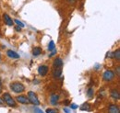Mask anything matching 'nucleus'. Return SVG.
Listing matches in <instances>:
<instances>
[{"mask_svg":"<svg viewBox=\"0 0 120 113\" xmlns=\"http://www.w3.org/2000/svg\"><path fill=\"white\" fill-rule=\"evenodd\" d=\"M58 99H59V96H58L57 94H53V95H51V97H50V103H51V105H53V106L56 105Z\"/></svg>","mask_w":120,"mask_h":113,"instance_id":"8","label":"nucleus"},{"mask_svg":"<svg viewBox=\"0 0 120 113\" xmlns=\"http://www.w3.org/2000/svg\"><path fill=\"white\" fill-rule=\"evenodd\" d=\"M120 67L119 66H117V67H116V74H117V75H119V74H120Z\"/></svg>","mask_w":120,"mask_h":113,"instance_id":"24","label":"nucleus"},{"mask_svg":"<svg viewBox=\"0 0 120 113\" xmlns=\"http://www.w3.org/2000/svg\"><path fill=\"white\" fill-rule=\"evenodd\" d=\"M46 112H58V110L57 109H46Z\"/></svg>","mask_w":120,"mask_h":113,"instance_id":"20","label":"nucleus"},{"mask_svg":"<svg viewBox=\"0 0 120 113\" xmlns=\"http://www.w3.org/2000/svg\"><path fill=\"white\" fill-rule=\"evenodd\" d=\"M114 77H115V73L111 70H106L105 73H104V75H103L104 80L106 81V82L112 81V80L114 79Z\"/></svg>","mask_w":120,"mask_h":113,"instance_id":"4","label":"nucleus"},{"mask_svg":"<svg viewBox=\"0 0 120 113\" xmlns=\"http://www.w3.org/2000/svg\"><path fill=\"white\" fill-rule=\"evenodd\" d=\"M70 102H69V100H65V102H64V104L65 105H68Z\"/></svg>","mask_w":120,"mask_h":113,"instance_id":"27","label":"nucleus"},{"mask_svg":"<svg viewBox=\"0 0 120 113\" xmlns=\"http://www.w3.org/2000/svg\"><path fill=\"white\" fill-rule=\"evenodd\" d=\"M14 21H15V23L18 25V26H19L20 28H23L24 27V24L20 21V20H19V19H14Z\"/></svg>","mask_w":120,"mask_h":113,"instance_id":"19","label":"nucleus"},{"mask_svg":"<svg viewBox=\"0 0 120 113\" xmlns=\"http://www.w3.org/2000/svg\"><path fill=\"white\" fill-rule=\"evenodd\" d=\"M17 101L18 102H19L20 104H29L30 103V101H29V99L27 97H25V96H18L17 97Z\"/></svg>","mask_w":120,"mask_h":113,"instance_id":"6","label":"nucleus"},{"mask_svg":"<svg viewBox=\"0 0 120 113\" xmlns=\"http://www.w3.org/2000/svg\"><path fill=\"white\" fill-rule=\"evenodd\" d=\"M16 30L20 31V30H21V28H19V26H17V27H16Z\"/></svg>","mask_w":120,"mask_h":113,"instance_id":"28","label":"nucleus"},{"mask_svg":"<svg viewBox=\"0 0 120 113\" xmlns=\"http://www.w3.org/2000/svg\"><path fill=\"white\" fill-rule=\"evenodd\" d=\"M35 112H43V110L42 109H38L37 108H34V109H33Z\"/></svg>","mask_w":120,"mask_h":113,"instance_id":"23","label":"nucleus"},{"mask_svg":"<svg viewBox=\"0 0 120 113\" xmlns=\"http://www.w3.org/2000/svg\"><path fill=\"white\" fill-rule=\"evenodd\" d=\"M0 59H1V53H0Z\"/></svg>","mask_w":120,"mask_h":113,"instance_id":"31","label":"nucleus"},{"mask_svg":"<svg viewBox=\"0 0 120 113\" xmlns=\"http://www.w3.org/2000/svg\"><path fill=\"white\" fill-rule=\"evenodd\" d=\"M61 74H62V70H61V68H56V70L54 71L53 75H54V77L57 78V77H59L60 75H61Z\"/></svg>","mask_w":120,"mask_h":113,"instance_id":"14","label":"nucleus"},{"mask_svg":"<svg viewBox=\"0 0 120 113\" xmlns=\"http://www.w3.org/2000/svg\"><path fill=\"white\" fill-rule=\"evenodd\" d=\"M3 100H4V102H5L8 107H11V108H12V107H16V101L8 93L3 94Z\"/></svg>","mask_w":120,"mask_h":113,"instance_id":"2","label":"nucleus"},{"mask_svg":"<svg viewBox=\"0 0 120 113\" xmlns=\"http://www.w3.org/2000/svg\"><path fill=\"white\" fill-rule=\"evenodd\" d=\"M87 95H88V97L91 99V98H93V95H94V91H93V88H89L88 89V91H87Z\"/></svg>","mask_w":120,"mask_h":113,"instance_id":"18","label":"nucleus"},{"mask_svg":"<svg viewBox=\"0 0 120 113\" xmlns=\"http://www.w3.org/2000/svg\"><path fill=\"white\" fill-rule=\"evenodd\" d=\"M48 73V67L46 65H41L38 67V74L42 76L46 75V74Z\"/></svg>","mask_w":120,"mask_h":113,"instance_id":"5","label":"nucleus"},{"mask_svg":"<svg viewBox=\"0 0 120 113\" xmlns=\"http://www.w3.org/2000/svg\"><path fill=\"white\" fill-rule=\"evenodd\" d=\"M70 108L73 109H78V106L76 104H70Z\"/></svg>","mask_w":120,"mask_h":113,"instance_id":"22","label":"nucleus"},{"mask_svg":"<svg viewBox=\"0 0 120 113\" xmlns=\"http://www.w3.org/2000/svg\"><path fill=\"white\" fill-rule=\"evenodd\" d=\"M0 92H1V89H0Z\"/></svg>","mask_w":120,"mask_h":113,"instance_id":"32","label":"nucleus"},{"mask_svg":"<svg viewBox=\"0 0 120 113\" xmlns=\"http://www.w3.org/2000/svg\"><path fill=\"white\" fill-rule=\"evenodd\" d=\"M55 48H56V44H55V42H54L53 41H51V42H49V45H48V50H49V52L54 51Z\"/></svg>","mask_w":120,"mask_h":113,"instance_id":"17","label":"nucleus"},{"mask_svg":"<svg viewBox=\"0 0 120 113\" xmlns=\"http://www.w3.org/2000/svg\"><path fill=\"white\" fill-rule=\"evenodd\" d=\"M110 95H111V97L114 99H119V92L117 90H116V89L112 90L111 93H110Z\"/></svg>","mask_w":120,"mask_h":113,"instance_id":"12","label":"nucleus"},{"mask_svg":"<svg viewBox=\"0 0 120 113\" xmlns=\"http://www.w3.org/2000/svg\"><path fill=\"white\" fill-rule=\"evenodd\" d=\"M113 57H114L116 60L119 61L120 60V49H117V50L113 53Z\"/></svg>","mask_w":120,"mask_h":113,"instance_id":"16","label":"nucleus"},{"mask_svg":"<svg viewBox=\"0 0 120 113\" xmlns=\"http://www.w3.org/2000/svg\"><path fill=\"white\" fill-rule=\"evenodd\" d=\"M3 18H4V20H5V23H6L8 26H12V25H13V20L11 19V18L7 14V13L4 14Z\"/></svg>","mask_w":120,"mask_h":113,"instance_id":"9","label":"nucleus"},{"mask_svg":"<svg viewBox=\"0 0 120 113\" xmlns=\"http://www.w3.org/2000/svg\"><path fill=\"white\" fill-rule=\"evenodd\" d=\"M28 99H29V101L31 104H33L35 106H39L40 105V101H39V99L37 98L36 94L34 92H32V91H30L28 93Z\"/></svg>","mask_w":120,"mask_h":113,"instance_id":"3","label":"nucleus"},{"mask_svg":"<svg viewBox=\"0 0 120 113\" xmlns=\"http://www.w3.org/2000/svg\"><path fill=\"white\" fill-rule=\"evenodd\" d=\"M80 109L81 110H90V106L89 103H84L80 106Z\"/></svg>","mask_w":120,"mask_h":113,"instance_id":"15","label":"nucleus"},{"mask_svg":"<svg viewBox=\"0 0 120 113\" xmlns=\"http://www.w3.org/2000/svg\"><path fill=\"white\" fill-rule=\"evenodd\" d=\"M10 89L15 93H22L25 90V86L19 82H14L10 84Z\"/></svg>","mask_w":120,"mask_h":113,"instance_id":"1","label":"nucleus"},{"mask_svg":"<svg viewBox=\"0 0 120 113\" xmlns=\"http://www.w3.org/2000/svg\"><path fill=\"white\" fill-rule=\"evenodd\" d=\"M4 104H5L4 100H3L2 99H0V107H1V106H4Z\"/></svg>","mask_w":120,"mask_h":113,"instance_id":"25","label":"nucleus"},{"mask_svg":"<svg viewBox=\"0 0 120 113\" xmlns=\"http://www.w3.org/2000/svg\"><path fill=\"white\" fill-rule=\"evenodd\" d=\"M64 110H65V111H66V112H69V110H68V109H64Z\"/></svg>","mask_w":120,"mask_h":113,"instance_id":"29","label":"nucleus"},{"mask_svg":"<svg viewBox=\"0 0 120 113\" xmlns=\"http://www.w3.org/2000/svg\"><path fill=\"white\" fill-rule=\"evenodd\" d=\"M76 1H77V0H67V2H68V4H70V5H74L76 3Z\"/></svg>","mask_w":120,"mask_h":113,"instance_id":"21","label":"nucleus"},{"mask_svg":"<svg viewBox=\"0 0 120 113\" xmlns=\"http://www.w3.org/2000/svg\"><path fill=\"white\" fill-rule=\"evenodd\" d=\"M53 66L55 68H62L63 66V61L61 58H56L54 63H53Z\"/></svg>","mask_w":120,"mask_h":113,"instance_id":"7","label":"nucleus"},{"mask_svg":"<svg viewBox=\"0 0 120 113\" xmlns=\"http://www.w3.org/2000/svg\"><path fill=\"white\" fill-rule=\"evenodd\" d=\"M1 86H2V81H1V79H0V89H1Z\"/></svg>","mask_w":120,"mask_h":113,"instance_id":"30","label":"nucleus"},{"mask_svg":"<svg viewBox=\"0 0 120 113\" xmlns=\"http://www.w3.org/2000/svg\"><path fill=\"white\" fill-rule=\"evenodd\" d=\"M41 53H42V50H41V48H39V47L33 48V51H32V54H33V56H38V55H40Z\"/></svg>","mask_w":120,"mask_h":113,"instance_id":"13","label":"nucleus"},{"mask_svg":"<svg viewBox=\"0 0 120 113\" xmlns=\"http://www.w3.org/2000/svg\"><path fill=\"white\" fill-rule=\"evenodd\" d=\"M7 55L9 57V58H11V59H19V55L17 53H15V52L11 51V50H8L7 52Z\"/></svg>","mask_w":120,"mask_h":113,"instance_id":"11","label":"nucleus"},{"mask_svg":"<svg viewBox=\"0 0 120 113\" xmlns=\"http://www.w3.org/2000/svg\"><path fill=\"white\" fill-rule=\"evenodd\" d=\"M108 109H109L108 111H109L110 113H118L119 112V108H118V106H116V105L112 104V105L109 106Z\"/></svg>","mask_w":120,"mask_h":113,"instance_id":"10","label":"nucleus"},{"mask_svg":"<svg viewBox=\"0 0 120 113\" xmlns=\"http://www.w3.org/2000/svg\"><path fill=\"white\" fill-rule=\"evenodd\" d=\"M55 54H56V51H54V52H53V53H51V54H50V56H49V57H52V56H54V55H55Z\"/></svg>","mask_w":120,"mask_h":113,"instance_id":"26","label":"nucleus"}]
</instances>
